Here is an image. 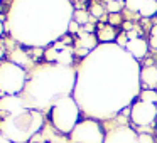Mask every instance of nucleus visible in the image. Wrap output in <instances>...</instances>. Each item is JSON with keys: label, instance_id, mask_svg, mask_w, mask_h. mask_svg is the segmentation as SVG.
<instances>
[{"label": "nucleus", "instance_id": "1", "mask_svg": "<svg viewBox=\"0 0 157 143\" xmlns=\"http://www.w3.org/2000/svg\"><path fill=\"white\" fill-rule=\"evenodd\" d=\"M75 141L76 143H103V131L101 126L88 121L79 125L75 130Z\"/></svg>", "mask_w": 157, "mask_h": 143}, {"label": "nucleus", "instance_id": "2", "mask_svg": "<svg viewBox=\"0 0 157 143\" xmlns=\"http://www.w3.org/2000/svg\"><path fill=\"white\" fill-rule=\"evenodd\" d=\"M155 116H157L155 105H150V103L140 101V105H135L132 109V121L135 125L142 126V128L155 123Z\"/></svg>", "mask_w": 157, "mask_h": 143}, {"label": "nucleus", "instance_id": "3", "mask_svg": "<svg viewBox=\"0 0 157 143\" xmlns=\"http://www.w3.org/2000/svg\"><path fill=\"white\" fill-rule=\"evenodd\" d=\"M118 37L115 25L112 24H98L96 25V39L101 42H110Z\"/></svg>", "mask_w": 157, "mask_h": 143}, {"label": "nucleus", "instance_id": "4", "mask_svg": "<svg viewBox=\"0 0 157 143\" xmlns=\"http://www.w3.org/2000/svg\"><path fill=\"white\" fill-rule=\"evenodd\" d=\"M142 82L144 86H149V88H154V86L157 84V66L155 68H149V66H145V68L142 69Z\"/></svg>", "mask_w": 157, "mask_h": 143}, {"label": "nucleus", "instance_id": "5", "mask_svg": "<svg viewBox=\"0 0 157 143\" xmlns=\"http://www.w3.org/2000/svg\"><path fill=\"white\" fill-rule=\"evenodd\" d=\"M127 49H130V52H132L135 57H144V56L147 54V44L142 39H135V41L128 42Z\"/></svg>", "mask_w": 157, "mask_h": 143}, {"label": "nucleus", "instance_id": "6", "mask_svg": "<svg viewBox=\"0 0 157 143\" xmlns=\"http://www.w3.org/2000/svg\"><path fill=\"white\" fill-rule=\"evenodd\" d=\"M139 14L142 17H152L154 14H157V0H145V4L140 7Z\"/></svg>", "mask_w": 157, "mask_h": 143}, {"label": "nucleus", "instance_id": "7", "mask_svg": "<svg viewBox=\"0 0 157 143\" xmlns=\"http://www.w3.org/2000/svg\"><path fill=\"white\" fill-rule=\"evenodd\" d=\"M140 101L155 105L157 103V91L155 89H145V91H142L140 93Z\"/></svg>", "mask_w": 157, "mask_h": 143}, {"label": "nucleus", "instance_id": "8", "mask_svg": "<svg viewBox=\"0 0 157 143\" xmlns=\"http://www.w3.org/2000/svg\"><path fill=\"white\" fill-rule=\"evenodd\" d=\"M90 14L96 19H105V7L100 5L98 2H95V4H91V7H90Z\"/></svg>", "mask_w": 157, "mask_h": 143}, {"label": "nucleus", "instance_id": "9", "mask_svg": "<svg viewBox=\"0 0 157 143\" xmlns=\"http://www.w3.org/2000/svg\"><path fill=\"white\" fill-rule=\"evenodd\" d=\"M88 14L90 12H86V10H76L75 12V20L78 22L79 25H86L88 24Z\"/></svg>", "mask_w": 157, "mask_h": 143}, {"label": "nucleus", "instance_id": "10", "mask_svg": "<svg viewBox=\"0 0 157 143\" xmlns=\"http://www.w3.org/2000/svg\"><path fill=\"white\" fill-rule=\"evenodd\" d=\"M137 143H155V138L152 133H140L137 135Z\"/></svg>", "mask_w": 157, "mask_h": 143}, {"label": "nucleus", "instance_id": "11", "mask_svg": "<svg viewBox=\"0 0 157 143\" xmlns=\"http://www.w3.org/2000/svg\"><path fill=\"white\" fill-rule=\"evenodd\" d=\"M122 15L120 14H110L108 15V24H112V25H120L122 24Z\"/></svg>", "mask_w": 157, "mask_h": 143}, {"label": "nucleus", "instance_id": "12", "mask_svg": "<svg viewBox=\"0 0 157 143\" xmlns=\"http://www.w3.org/2000/svg\"><path fill=\"white\" fill-rule=\"evenodd\" d=\"M69 34H78V32H81V29H79V24L76 20H71L69 22Z\"/></svg>", "mask_w": 157, "mask_h": 143}, {"label": "nucleus", "instance_id": "13", "mask_svg": "<svg viewBox=\"0 0 157 143\" xmlns=\"http://www.w3.org/2000/svg\"><path fill=\"white\" fill-rule=\"evenodd\" d=\"M149 46H150V47H152V49H157V37H154V35H150Z\"/></svg>", "mask_w": 157, "mask_h": 143}, {"label": "nucleus", "instance_id": "14", "mask_svg": "<svg viewBox=\"0 0 157 143\" xmlns=\"http://www.w3.org/2000/svg\"><path fill=\"white\" fill-rule=\"evenodd\" d=\"M150 35L157 37V24H155V25H152V29H150Z\"/></svg>", "mask_w": 157, "mask_h": 143}, {"label": "nucleus", "instance_id": "15", "mask_svg": "<svg viewBox=\"0 0 157 143\" xmlns=\"http://www.w3.org/2000/svg\"><path fill=\"white\" fill-rule=\"evenodd\" d=\"M2 32H4V27H2V22H0V35H2Z\"/></svg>", "mask_w": 157, "mask_h": 143}]
</instances>
